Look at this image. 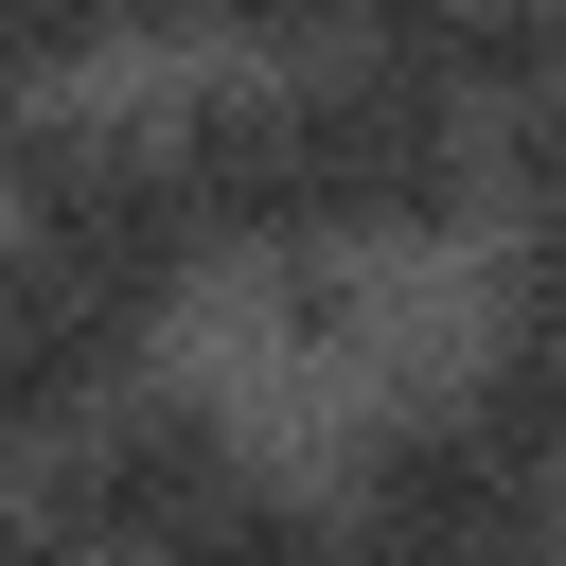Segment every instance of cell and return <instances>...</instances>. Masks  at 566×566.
<instances>
[{
    "label": "cell",
    "instance_id": "6da1fadb",
    "mask_svg": "<svg viewBox=\"0 0 566 566\" xmlns=\"http://www.w3.org/2000/svg\"><path fill=\"white\" fill-rule=\"evenodd\" d=\"M478 195H495V142H478V106L442 71H407V53L301 71V212H318V248H424Z\"/></svg>",
    "mask_w": 566,
    "mask_h": 566
},
{
    "label": "cell",
    "instance_id": "7a4b0ae2",
    "mask_svg": "<svg viewBox=\"0 0 566 566\" xmlns=\"http://www.w3.org/2000/svg\"><path fill=\"white\" fill-rule=\"evenodd\" d=\"M0 248H53V265H88V283H124V301L159 318V301H177V265H195L212 230H195V195H177L159 124L18 106V124H0Z\"/></svg>",
    "mask_w": 566,
    "mask_h": 566
},
{
    "label": "cell",
    "instance_id": "3957f363",
    "mask_svg": "<svg viewBox=\"0 0 566 566\" xmlns=\"http://www.w3.org/2000/svg\"><path fill=\"white\" fill-rule=\"evenodd\" d=\"M230 495H248V460H230V407H212V389H106V407L53 442L35 531L88 548V566H177Z\"/></svg>",
    "mask_w": 566,
    "mask_h": 566
},
{
    "label": "cell",
    "instance_id": "277c9868",
    "mask_svg": "<svg viewBox=\"0 0 566 566\" xmlns=\"http://www.w3.org/2000/svg\"><path fill=\"white\" fill-rule=\"evenodd\" d=\"M531 495L548 478H513L478 424H460V389L442 407H389L371 442H354V548H424V566H513V531H531Z\"/></svg>",
    "mask_w": 566,
    "mask_h": 566
},
{
    "label": "cell",
    "instance_id": "5b68a950",
    "mask_svg": "<svg viewBox=\"0 0 566 566\" xmlns=\"http://www.w3.org/2000/svg\"><path fill=\"white\" fill-rule=\"evenodd\" d=\"M159 159H177V195H195L212 248H318V212H301V88H283V71H212V88H177Z\"/></svg>",
    "mask_w": 566,
    "mask_h": 566
},
{
    "label": "cell",
    "instance_id": "8992f818",
    "mask_svg": "<svg viewBox=\"0 0 566 566\" xmlns=\"http://www.w3.org/2000/svg\"><path fill=\"white\" fill-rule=\"evenodd\" d=\"M460 424L513 460V478H566V354H531V336H495L478 371H460Z\"/></svg>",
    "mask_w": 566,
    "mask_h": 566
},
{
    "label": "cell",
    "instance_id": "52a82bcc",
    "mask_svg": "<svg viewBox=\"0 0 566 566\" xmlns=\"http://www.w3.org/2000/svg\"><path fill=\"white\" fill-rule=\"evenodd\" d=\"M265 336L283 354H371V265L354 248H265Z\"/></svg>",
    "mask_w": 566,
    "mask_h": 566
},
{
    "label": "cell",
    "instance_id": "ba28073f",
    "mask_svg": "<svg viewBox=\"0 0 566 566\" xmlns=\"http://www.w3.org/2000/svg\"><path fill=\"white\" fill-rule=\"evenodd\" d=\"M177 566H354V513H336V495H265V478H248Z\"/></svg>",
    "mask_w": 566,
    "mask_h": 566
},
{
    "label": "cell",
    "instance_id": "9c48e42d",
    "mask_svg": "<svg viewBox=\"0 0 566 566\" xmlns=\"http://www.w3.org/2000/svg\"><path fill=\"white\" fill-rule=\"evenodd\" d=\"M124 35V0H0V53H18V88H53V71H88Z\"/></svg>",
    "mask_w": 566,
    "mask_h": 566
},
{
    "label": "cell",
    "instance_id": "30bf717a",
    "mask_svg": "<svg viewBox=\"0 0 566 566\" xmlns=\"http://www.w3.org/2000/svg\"><path fill=\"white\" fill-rule=\"evenodd\" d=\"M495 195H513V212L566 248V88H531V106H513V142H495Z\"/></svg>",
    "mask_w": 566,
    "mask_h": 566
},
{
    "label": "cell",
    "instance_id": "8fae6325",
    "mask_svg": "<svg viewBox=\"0 0 566 566\" xmlns=\"http://www.w3.org/2000/svg\"><path fill=\"white\" fill-rule=\"evenodd\" d=\"M230 53H354V0H230Z\"/></svg>",
    "mask_w": 566,
    "mask_h": 566
},
{
    "label": "cell",
    "instance_id": "7c38bea8",
    "mask_svg": "<svg viewBox=\"0 0 566 566\" xmlns=\"http://www.w3.org/2000/svg\"><path fill=\"white\" fill-rule=\"evenodd\" d=\"M495 336L566 354V248H548V230H531V248H513V283H495Z\"/></svg>",
    "mask_w": 566,
    "mask_h": 566
},
{
    "label": "cell",
    "instance_id": "4fadbf2b",
    "mask_svg": "<svg viewBox=\"0 0 566 566\" xmlns=\"http://www.w3.org/2000/svg\"><path fill=\"white\" fill-rule=\"evenodd\" d=\"M513 566H566V478L531 495V531H513Z\"/></svg>",
    "mask_w": 566,
    "mask_h": 566
},
{
    "label": "cell",
    "instance_id": "5bb4252c",
    "mask_svg": "<svg viewBox=\"0 0 566 566\" xmlns=\"http://www.w3.org/2000/svg\"><path fill=\"white\" fill-rule=\"evenodd\" d=\"M18 106H35V88H18V53H0V124H18Z\"/></svg>",
    "mask_w": 566,
    "mask_h": 566
},
{
    "label": "cell",
    "instance_id": "9a60e30c",
    "mask_svg": "<svg viewBox=\"0 0 566 566\" xmlns=\"http://www.w3.org/2000/svg\"><path fill=\"white\" fill-rule=\"evenodd\" d=\"M354 566H424V548H354Z\"/></svg>",
    "mask_w": 566,
    "mask_h": 566
}]
</instances>
